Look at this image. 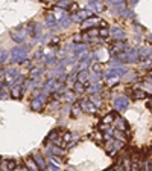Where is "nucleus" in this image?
I'll list each match as a JSON object with an SVG mask.
<instances>
[{
	"label": "nucleus",
	"mask_w": 152,
	"mask_h": 171,
	"mask_svg": "<svg viewBox=\"0 0 152 171\" xmlns=\"http://www.w3.org/2000/svg\"><path fill=\"white\" fill-rule=\"evenodd\" d=\"M11 38L17 43V44H23L24 40H26V32H11Z\"/></svg>",
	"instance_id": "obj_9"
},
{
	"label": "nucleus",
	"mask_w": 152,
	"mask_h": 171,
	"mask_svg": "<svg viewBox=\"0 0 152 171\" xmlns=\"http://www.w3.org/2000/svg\"><path fill=\"white\" fill-rule=\"evenodd\" d=\"M110 5H111L113 8H117L120 12H122L123 8H125V2H110Z\"/></svg>",
	"instance_id": "obj_28"
},
{
	"label": "nucleus",
	"mask_w": 152,
	"mask_h": 171,
	"mask_svg": "<svg viewBox=\"0 0 152 171\" xmlns=\"http://www.w3.org/2000/svg\"><path fill=\"white\" fill-rule=\"evenodd\" d=\"M24 165H26V168H27L29 171H40V168H38L37 164H35V160L31 159V157L24 160Z\"/></svg>",
	"instance_id": "obj_14"
},
{
	"label": "nucleus",
	"mask_w": 152,
	"mask_h": 171,
	"mask_svg": "<svg viewBox=\"0 0 152 171\" xmlns=\"http://www.w3.org/2000/svg\"><path fill=\"white\" fill-rule=\"evenodd\" d=\"M116 127H117L119 132H126V130L129 128V125L126 124V121H125L123 118H117V119H116Z\"/></svg>",
	"instance_id": "obj_10"
},
{
	"label": "nucleus",
	"mask_w": 152,
	"mask_h": 171,
	"mask_svg": "<svg viewBox=\"0 0 152 171\" xmlns=\"http://www.w3.org/2000/svg\"><path fill=\"white\" fill-rule=\"evenodd\" d=\"M151 171H152V164H151Z\"/></svg>",
	"instance_id": "obj_51"
},
{
	"label": "nucleus",
	"mask_w": 152,
	"mask_h": 171,
	"mask_svg": "<svg viewBox=\"0 0 152 171\" xmlns=\"http://www.w3.org/2000/svg\"><path fill=\"white\" fill-rule=\"evenodd\" d=\"M23 171H29V170H27V168H23Z\"/></svg>",
	"instance_id": "obj_48"
},
{
	"label": "nucleus",
	"mask_w": 152,
	"mask_h": 171,
	"mask_svg": "<svg viewBox=\"0 0 152 171\" xmlns=\"http://www.w3.org/2000/svg\"><path fill=\"white\" fill-rule=\"evenodd\" d=\"M79 107H81V110H84L87 113H96L97 112V107H96L93 102L88 101V98H82L79 101Z\"/></svg>",
	"instance_id": "obj_2"
},
{
	"label": "nucleus",
	"mask_w": 152,
	"mask_h": 171,
	"mask_svg": "<svg viewBox=\"0 0 152 171\" xmlns=\"http://www.w3.org/2000/svg\"><path fill=\"white\" fill-rule=\"evenodd\" d=\"M73 89H75V93H85V86H84V84H79V83H76Z\"/></svg>",
	"instance_id": "obj_30"
},
{
	"label": "nucleus",
	"mask_w": 152,
	"mask_h": 171,
	"mask_svg": "<svg viewBox=\"0 0 152 171\" xmlns=\"http://www.w3.org/2000/svg\"><path fill=\"white\" fill-rule=\"evenodd\" d=\"M105 79H107L108 87H114V86H117V84H119V81H120V78H119V76H110V78H105Z\"/></svg>",
	"instance_id": "obj_21"
},
{
	"label": "nucleus",
	"mask_w": 152,
	"mask_h": 171,
	"mask_svg": "<svg viewBox=\"0 0 152 171\" xmlns=\"http://www.w3.org/2000/svg\"><path fill=\"white\" fill-rule=\"evenodd\" d=\"M85 35L90 38V37H99V29L97 28H91L88 31H85Z\"/></svg>",
	"instance_id": "obj_26"
},
{
	"label": "nucleus",
	"mask_w": 152,
	"mask_h": 171,
	"mask_svg": "<svg viewBox=\"0 0 152 171\" xmlns=\"http://www.w3.org/2000/svg\"><path fill=\"white\" fill-rule=\"evenodd\" d=\"M82 41H84L82 35H79V34L73 35V43H75V44H82Z\"/></svg>",
	"instance_id": "obj_37"
},
{
	"label": "nucleus",
	"mask_w": 152,
	"mask_h": 171,
	"mask_svg": "<svg viewBox=\"0 0 152 171\" xmlns=\"http://www.w3.org/2000/svg\"><path fill=\"white\" fill-rule=\"evenodd\" d=\"M64 98H65L67 101H70V102H76V93L75 92H65V93H64Z\"/></svg>",
	"instance_id": "obj_27"
},
{
	"label": "nucleus",
	"mask_w": 152,
	"mask_h": 171,
	"mask_svg": "<svg viewBox=\"0 0 152 171\" xmlns=\"http://www.w3.org/2000/svg\"><path fill=\"white\" fill-rule=\"evenodd\" d=\"M9 58H11V52L9 51H6V49L0 51V64H5L6 61H9Z\"/></svg>",
	"instance_id": "obj_16"
},
{
	"label": "nucleus",
	"mask_w": 152,
	"mask_h": 171,
	"mask_svg": "<svg viewBox=\"0 0 152 171\" xmlns=\"http://www.w3.org/2000/svg\"><path fill=\"white\" fill-rule=\"evenodd\" d=\"M34 160H35L37 167L40 168V171L46 170V168H47V162H46V159H44V157H43L40 153H35V154H34Z\"/></svg>",
	"instance_id": "obj_6"
},
{
	"label": "nucleus",
	"mask_w": 152,
	"mask_h": 171,
	"mask_svg": "<svg viewBox=\"0 0 152 171\" xmlns=\"http://www.w3.org/2000/svg\"><path fill=\"white\" fill-rule=\"evenodd\" d=\"M0 168H2V171H12L15 168V160H5V162H2Z\"/></svg>",
	"instance_id": "obj_13"
},
{
	"label": "nucleus",
	"mask_w": 152,
	"mask_h": 171,
	"mask_svg": "<svg viewBox=\"0 0 152 171\" xmlns=\"http://www.w3.org/2000/svg\"><path fill=\"white\" fill-rule=\"evenodd\" d=\"M88 78H90V72H88V70H81V72L76 74V83L85 84V83L88 81Z\"/></svg>",
	"instance_id": "obj_8"
},
{
	"label": "nucleus",
	"mask_w": 152,
	"mask_h": 171,
	"mask_svg": "<svg viewBox=\"0 0 152 171\" xmlns=\"http://www.w3.org/2000/svg\"><path fill=\"white\" fill-rule=\"evenodd\" d=\"M100 20L99 17H96V16H91V17H88V19H85L82 21V29H85V31H88V29H91V28H95V25H97Z\"/></svg>",
	"instance_id": "obj_4"
},
{
	"label": "nucleus",
	"mask_w": 152,
	"mask_h": 171,
	"mask_svg": "<svg viewBox=\"0 0 152 171\" xmlns=\"http://www.w3.org/2000/svg\"><path fill=\"white\" fill-rule=\"evenodd\" d=\"M108 35H110V29H108V28H105V29H99V37L107 38Z\"/></svg>",
	"instance_id": "obj_35"
},
{
	"label": "nucleus",
	"mask_w": 152,
	"mask_h": 171,
	"mask_svg": "<svg viewBox=\"0 0 152 171\" xmlns=\"http://www.w3.org/2000/svg\"><path fill=\"white\" fill-rule=\"evenodd\" d=\"M50 159H52V162L50 164H53V165H61V159L59 157H57V156H50Z\"/></svg>",
	"instance_id": "obj_40"
},
{
	"label": "nucleus",
	"mask_w": 152,
	"mask_h": 171,
	"mask_svg": "<svg viewBox=\"0 0 152 171\" xmlns=\"http://www.w3.org/2000/svg\"><path fill=\"white\" fill-rule=\"evenodd\" d=\"M43 72H44V69H43L41 66H38V67H32V69H31V74H29V78H31V79H38V78L41 76Z\"/></svg>",
	"instance_id": "obj_11"
},
{
	"label": "nucleus",
	"mask_w": 152,
	"mask_h": 171,
	"mask_svg": "<svg viewBox=\"0 0 152 171\" xmlns=\"http://www.w3.org/2000/svg\"><path fill=\"white\" fill-rule=\"evenodd\" d=\"M146 107H148L149 110H152V99H151V101H148V102H146Z\"/></svg>",
	"instance_id": "obj_45"
},
{
	"label": "nucleus",
	"mask_w": 152,
	"mask_h": 171,
	"mask_svg": "<svg viewBox=\"0 0 152 171\" xmlns=\"http://www.w3.org/2000/svg\"><path fill=\"white\" fill-rule=\"evenodd\" d=\"M93 134H95V136H91V137H93L95 141H97V142H102V139H103V137H102V133H99V132H97V133H93Z\"/></svg>",
	"instance_id": "obj_42"
},
{
	"label": "nucleus",
	"mask_w": 152,
	"mask_h": 171,
	"mask_svg": "<svg viewBox=\"0 0 152 171\" xmlns=\"http://www.w3.org/2000/svg\"><path fill=\"white\" fill-rule=\"evenodd\" d=\"M88 101L93 102L95 106H100V96L99 95H91L90 98H88Z\"/></svg>",
	"instance_id": "obj_32"
},
{
	"label": "nucleus",
	"mask_w": 152,
	"mask_h": 171,
	"mask_svg": "<svg viewBox=\"0 0 152 171\" xmlns=\"http://www.w3.org/2000/svg\"><path fill=\"white\" fill-rule=\"evenodd\" d=\"M133 95L135 99H146V92L145 90H141V89H135V90H133Z\"/></svg>",
	"instance_id": "obj_19"
},
{
	"label": "nucleus",
	"mask_w": 152,
	"mask_h": 171,
	"mask_svg": "<svg viewBox=\"0 0 152 171\" xmlns=\"http://www.w3.org/2000/svg\"><path fill=\"white\" fill-rule=\"evenodd\" d=\"M113 104H114V109H116L117 112H125V110L129 107V99H128L126 96H116Z\"/></svg>",
	"instance_id": "obj_1"
},
{
	"label": "nucleus",
	"mask_w": 152,
	"mask_h": 171,
	"mask_svg": "<svg viewBox=\"0 0 152 171\" xmlns=\"http://www.w3.org/2000/svg\"><path fill=\"white\" fill-rule=\"evenodd\" d=\"M100 90H102V87H100V84H87V87H85V93H88V95H97V93H100Z\"/></svg>",
	"instance_id": "obj_7"
},
{
	"label": "nucleus",
	"mask_w": 152,
	"mask_h": 171,
	"mask_svg": "<svg viewBox=\"0 0 152 171\" xmlns=\"http://www.w3.org/2000/svg\"><path fill=\"white\" fill-rule=\"evenodd\" d=\"M70 23H72V17H69V16H64L62 19H59V25H61L62 28L70 26Z\"/></svg>",
	"instance_id": "obj_24"
},
{
	"label": "nucleus",
	"mask_w": 152,
	"mask_h": 171,
	"mask_svg": "<svg viewBox=\"0 0 152 171\" xmlns=\"http://www.w3.org/2000/svg\"><path fill=\"white\" fill-rule=\"evenodd\" d=\"M120 14H122V17H126V19H128V17H129V19H133V17H134V12L131 11V9H123Z\"/></svg>",
	"instance_id": "obj_34"
},
{
	"label": "nucleus",
	"mask_w": 152,
	"mask_h": 171,
	"mask_svg": "<svg viewBox=\"0 0 152 171\" xmlns=\"http://www.w3.org/2000/svg\"><path fill=\"white\" fill-rule=\"evenodd\" d=\"M111 35H113L114 41H123L125 40V32L120 28H117V26L111 28Z\"/></svg>",
	"instance_id": "obj_5"
},
{
	"label": "nucleus",
	"mask_w": 152,
	"mask_h": 171,
	"mask_svg": "<svg viewBox=\"0 0 152 171\" xmlns=\"http://www.w3.org/2000/svg\"><path fill=\"white\" fill-rule=\"evenodd\" d=\"M59 107H61L59 101H52V102L47 104V109H49V110H57V109H59Z\"/></svg>",
	"instance_id": "obj_31"
},
{
	"label": "nucleus",
	"mask_w": 152,
	"mask_h": 171,
	"mask_svg": "<svg viewBox=\"0 0 152 171\" xmlns=\"http://www.w3.org/2000/svg\"><path fill=\"white\" fill-rule=\"evenodd\" d=\"M50 43H52V44H57V43H59V38H53Z\"/></svg>",
	"instance_id": "obj_46"
},
{
	"label": "nucleus",
	"mask_w": 152,
	"mask_h": 171,
	"mask_svg": "<svg viewBox=\"0 0 152 171\" xmlns=\"http://www.w3.org/2000/svg\"><path fill=\"white\" fill-rule=\"evenodd\" d=\"M47 167H49V168H50L52 171H58V167H57V165H53V164H50V162L47 164Z\"/></svg>",
	"instance_id": "obj_44"
},
{
	"label": "nucleus",
	"mask_w": 152,
	"mask_h": 171,
	"mask_svg": "<svg viewBox=\"0 0 152 171\" xmlns=\"http://www.w3.org/2000/svg\"><path fill=\"white\" fill-rule=\"evenodd\" d=\"M88 8H95L96 12H99V11L103 9V5L100 2H88Z\"/></svg>",
	"instance_id": "obj_23"
},
{
	"label": "nucleus",
	"mask_w": 152,
	"mask_h": 171,
	"mask_svg": "<svg viewBox=\"0 0 152 171\" xmlns=\"http://www.w3.org/2000/svg\"><path fill=\"white\" fill-rule=\"evenodd\" d=\"M93 72L95 74H102V66L97 63V64H93Z\"/></svg>",
	"instance_id": "obj_39"
},
{
	"label": "nucleus",
	"mask_w": 152,
	"mask_h": 171,
	"mask_svg": "<svg viewBox=\"0 0 152 171\" xmlns=\"http://www.w3.org/2000/svg\"><path fill=\"white\" fill-rule=\"evenodd\" d=\"M70 5H72L70 2H59V3H58V6H59L61 9H67V8H70Z\"/></svg>",
	"instance_id": "obj_38"
},
{
	"label": "nucleus",
	"mask_w": 152,
	"mask_h": 171,
	"mask_svg": "<svg viewBox=\"0 0 152 171\" xmlns=\"http://www.w3.org/2000/svg\"><path fill=\"white\" fill-rule=\"evenodd\" d=\"M137 51H138V61H148L152 58V49L148 46H143Z\"/></svg>",
	"instance_id": "obj_3"
},
{
	"label": "nucleus",
	"mask_w": 152,
	"mask_h": 171,
	"mask_svg": "<svg viewBox=\"0 0 152 171\" xmlns=\"http://www.w3.org/2000/svg\"><path fill=\"white\" fill-rule=\"evenodd\" d=\"M108 64H110V69H119V67H122V63H120V61H119L117 58L111 60V61H110Z\"/></svg>",
	"instance_id": "obj_29"
},
{
	"label": "nucleus",
	"mask_w": 152,
	"mask_h": 171,
	"mask_svg": "<svg viewBox=\"0 0 152 171\" xmlns=\"http://www.w3.org/2000/svg\"><path fill=\"white\" fill-rule=\"evenodd\" d=\"M129 171H141V168H140V164H138V162H133L131 170H129Z\"/></svg>",
	"instance_id": "obj_41"
},
{
	"label": "nucleus",
	"mask_w": 152,
	"mask_h": 171,
	"mask_svg": "<svg viewBox=\"0 0 152 171\" xmlns=\"http://www.w3.org/2000/svg\"><path fill=\"white\" fill-rule=\"evenodd\" d=\"M143 86H145V87H143L141 90H145V92H146V95H148V93H151V95H152V83H145Z\"/></svg>",
	"instance_id": "obj_36"
},
{
	"label": "nucleus",
	"mask_w": 152,
	"mask_h": 171,
	"mask_svg": "<svg viewBox=\"0 0 152 171\" xmlns=\"http://www.w3.org/2000/svg\"><path fill=\"white\" fill-rule=\"evenodd\" d=\"M81 112H82V110H81L79 104H75V106H73V112H72V116H73V118H78V116L81 115Z\"/></svg>",
	"instance_id": "obj_33"
},
{
	"label": "nucleus",
	"mask_w": 152,
	"mask_h": 171,
	"mask_svg": "<svg viewBox=\"0 0 152 171\" xmlns=\"http://www.w3.org/2000/svg\"><path fill=\"white\" fill-rule=\"evenodd\" d=\"M58 139H61V130H59V128H55V130H52V132L49 133V141L57 142Z\"/></svg>",
	"instance_id": "obj_17"
},
{
	"label": "nucleus",
	"mask_w": 152,
	"mask_h": 171,
	"mask_svg": "<svg viewBox=\"0 0 152 171\" xmlns=\"http://www.w3.org/2000/svg\"><path fill=\"white\" fill-rule=\"evenodd\" d=\"M69 9H70V11H72V12H75V14H76V11H78V9H79V6H78V5H76V3H72V5H70V8H69Z\"/></svg>",
	"instance_id": "obj_43"
},
{
	"label": "nucleus",
	"mask_w": 152,
	"mask_h": 171,
	"mask_svg": "<svg viewBox=\"0 0 152 171\" xmlns=\"http://www.w3.org/2000/svg\"><path fill=\"white\" fill-rule=\"evenodd\" d=\"M46 23H47L49 28H55V25H57L58 21H57V19H55L53 14H47V16H46Z\"/></svg>",
	"instance_id": "obj_20"
},
{
	"label": "nucleus",
	"mask_w": 152,
	"mask_h": 171,
	"mask_svg": "<svg viewBox=\"0 0 152 171\" xmlns=\"http://www.w3.org/2000/svg\"><path fill=\"white\" fill-rule=\"evenodd\" d=\"M3 86H5V84H3V83L0 81V92H3Z\"/></svg>",
	"instance_id": "obj_47"
},
{
	"label": "nucleus",
	"mask_w": 152,
	"mask_h": 171,
	"mask_svg": "<svg viewBox=\"0 0 152 171\" xmlns=\"http://www.w3.org/2000/svg\"><path fill=\"white\" fill-rule=\"evenodd\" d=\"M50 153H52V156L61 157V156H64V154H65V150H62V148H58V147H52V148H50Z\"/></svg>",
	"instance_id": "obj_22"
},
{
	"label": "nucleus",
	"mask_w": 152,
	"mask_h": 171,
	"mask_svg": "<svg viewBox=\"0 0 152 171\" xmlns=\"http://www.w3.org/2000/svg\"><path fill=\"white\" fill-rule=\"evenodd\" d=\"M0 165H2V157H0Z\"/></svg>",
	"instance_id": "obj_49"
},
{
	"label": "nucleus",
	"mask_w": 152,
	"mask_h": 171,
	"mask_svg": "<svg viewBox=\"0 0 152 171\" xmlns=\"http://www.w3.org/2000/svg\"><path fill=\"white\" fill-rule=\"evenodd\" d=\"M75 84H76V74H75V75L72 74V75L67 76V79H65V84H64V86H65L67 89H73V87H75Z\"/></svg>",
	"instance_id": "obj_15"
},
{
	"label": "nucleus",
	"mask_w": 152,
	"mask_h": 171,
	"mask_svg": "<svg viewBox=\"0 0 152 171\" xmlns=\"http://www.w3.org/2000/svg\"><path fill=\"white\" fill-rule=\"evenodd\" d=\"M61 139H62V142H64V144H65V147H67L69 144H72V142H73V133L65 132V133L61 136Z\"/></svg>",
	"instance_id": "obj_18"
},
{
	"label": "nucleus",
	"mask_w": 152,
	"mask_h": 171,
	"mask_svg": "<svg viewBox=\"0 0 152 171\" xmlns=\"http://www.w3.org/2000/svg\"><path fill=\"white\" fill-rule=\"evenodd\" d=\"M105 171H113V170H105Z\"/></svg>",
	"instance_id": "obj_50"
},
{
	"label": "nucleus",
	"mask_w": 152,
	"mask_h": 171,
	"mask_svg": "<svg viewBox=\"0 0 152 171\" xmlns=\"http://www.w3.org/2000/svg\"><path fill=\"white\" fill-rule=\"evenodd\" d=\"M113 121H114L113 115H107V116H103V119H102V124H103V125H107V127H110V125L113 124Z\"/></svg>",
	"instance_id": "obj_25"
},
{
	"label": "nucleus",
	"mask_w": 152,
	"mask_h": 171,
	"mask_svg": "<svg viewBox=\"0 0 152 171\" xmlns=\"http://www.w3.org/2000/svg\"><path fill=\"white\" fill-rule=\"evenodd\" d=\"M23 87L21 86H14V87H11V96L12 98H15V99H20L21 96H23Z\"/></svg>",
	"instance_id": "obj_12"
}]
</instances>
